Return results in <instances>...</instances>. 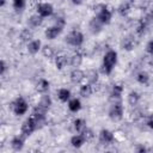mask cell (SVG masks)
<instances>
[{"label": "cell", "instance_id": "4", "mask_svg": "<svg viewBox=\"0 0 153 153\" xmlns=\"http://www.w3.org/2000/svg\"><path fill=\"white\" fill-rule=\"evenodd\" d=\"M11 109L14 112V115L17 116H22L24 114H26L27 109H29V104L25 100V98L23 97H18L16 100H13L11 103Z\"/></svg>", "mask_w": 153, "mask_h": 153}, {"label": "cell", "instance_id": "20", "mask_svg": "<svg viewBox=\"0 0 153 153\" xmlns=\"http://www.w3.org/2000/svg\"><path fill=\"white\" fill-rule=\"evenodd\" d=\"M57 98L62 102V103H66L71 99V91L66 87H62L57 91Z\"/></svg>", "mask_w": 153, "mask_h": 153}, {"label": "cell", "instance_id": "1", "mask_svg": "<svg viewBox=\"0 0 153 153\" xmlns=\"http://www.w3.org/2000/svg\"><path fill=\"white\" fill-rule=\"evenodd\" d=\"M117 63V53L112 49L108 50L103 57V62H102V72L106 75L111 74V72L114 71L115 66Z\"/></svg>", "mask_w": 153, "mask_h": 153}, {"label": "cell", "instance_id": "21", "mask_svg": "<svg viewBox=\"0 0 153 153\" xmlns=\"http://www.w3.org/2000/svg\"><path fill=\"white\" fill-rule=\"evenodd\" d=\"M68 109L72 112H78L81 109V102L78 98H71L68 100Z\"/></svg>", "mask_w": 153, "mask_h": 153}, {"label": "cell", "instance_id": "27", "mask_svg": "<svg viewBox=\"0 0 153 153\" xmlns=\"http://www.w3.org/2000/svg\"><path fill=\"white\" fill-rule=\"evenodd\" d=\"M139 102H140V94L136 91L129 92V94H128V103H129V105L136 106L139 104Z\"/></svg>", "mask_w": 153, "mask_h": 153}, {"label": "cell", "instance_id": "24", "mask_svg": "<svg viewBox=\"0 0 153 153\" xmlns=\"http://www.w3.org/2000/svg\"><path fill=\"white\" fill-rule=\"evenodd\" d=\"M81 63H82V56H81V54L76 53V54H74V55H72L69 57V65L72 67L78 68V67L81 66Z\"/></svg>", "mask_w": 153, "mask_h": 153}, {"label": "cell", "instance_id": "2", "mask_svg": "<svg viewBox=\"0 0 153 153\" xmlns=\"http://www.w3.org/2000/svg\"><path fill=\"white\" fill-rule=\"evenodd\" d=\"M94 12H96V18L103 24V25H106L111 22V18H112V12L108 8L106 5H97L94 6Z\"/></svg>", "mask_w": 153, "mask_h": 153}, {"label": "cell", "instance_id": "31", "mask_svg": "<svg viewBox=\"0 0 153 153\" xmlns=\"http://www.w3.org/2000/svg\"><path fill=\"white\" fill-rule=\"evenodd\" d=\"M42 54H43L44 57H47V59H51V57L54 56L55 51H54L53 47H50V45H44V47H42Z\"/></svg>", "mask_w": 153, "mask_h": 153}, {"label": "cell", "instance_id": "8", "mask_svg": "<svg viewBox=\"0 0 153 153\" xmlns=\"http://www.w3.org/2000/svg\"><path fill=\"white\" fill-rule=\"evenodd\" d=\"M114 140H115V136L112 131H110L109 129H102L99 131V142L102 145H110L114 142Z\"/></svg>", "mask_w": 153, "mask_h": 153}, {"label": "cell", "instance_id": "32", "mask_svg": "<svg viewBox=\"0 0 153 153\" xmlns=\"http://www.w3.org/2000/svg\"><path fill=\"white\" fill-rule=\"evenodd\" d=\"M12 5H13V8L16 11H23L25 8V0H12Z\"/></svg>", "mask_w": 153, "mask_h": 153}, {"label": "cell", "instance_id": "12", "mask_svg": "<svg viewBox=\"0 0 153 153\" xmlns=\"http://www.w3.org/2000/svg\"><path fill=\"white\" fill-rule=\"evenodd\" d=\"M135 44H136V42H135V38H134L133 35H127L123 38V41H122V48L124 50H127V51L133 50L134 47H135Z\"/></svg>", "mask_w": 153, "mask_h": 153}, {"label": "cell", "instance_id": "30", "mask_svg": "<svg viewBox=\"0 0 153 153\" xmlns=\"http://www.w3.org/2000/svg\"><path fill=\"white\" fill-rule=\"evenodd\" d=\"M117 11H118V13L121 14V16H127L129 12H130V4L128 2V1H124V2H122L120 6H118V8H117Z\"/></svg>", "mask_w": 153, "mask_h": 153}, {"label": "cell", "instance_id": "3", "mask_svg": "<svg viewBox=\"0 0 153 153\" xmlns=\"http://www.w3.org/2000/svg\"><path fill=\"white\" fill-rule=\"evenodd\" d=\"M66 43L72 45V47H75V48H79L84 43V35L81 31L79 30H72L65 38Z\"/></svg>", "mask_w": 153, "mask_h": 153}, {"label": "cell", "instance_id": "34", "mask_svg": "<svg viewBox=\"0 0 153 153\" xmlns=\"http://www.w3.org/2000/svg\"><path fill=\"white\" fill-rule=\"evenodd\" d=\"M7 71V63L5 60H1L0 61V75H4Z\"/></svg>", "mask_w": 153, "mask_h": 153}, {"label": "cell", "instance_id": "10", "mask_svg": "<svg viewBox=\"0 0 153 153\" xmlns=\"http://www.w3.org/2000/svg\"><path fill=\"white\" fill-rule=\"evenodd\" d=\"M25 135H16L12 137L11 140V147L14 149V151H22L23 147H24V143H25Z\"/></svg>", "mask_w": 153, "mask_h": 153}, {"label": "cell", "instance_id": "6", "mask_svg": "<svg viewBox=\"0 0 153 153\" xmlns=\"http://www.w3.org/2000/svg\"><path fill=\"white\" fill-rule=\"evenodd\" d=\"M36 129H38V124L32 116L26 118L22 124V134L25 136H30Z\"/></svg>", "mask_w": 153, "mask_h": 153}, {"label": "cell", "instance_id": "35", "mask_svg": "<svg viewBox=\"0 0 153 153\" xmlns=\"http://www.w3.org/2000/svg\"><path fill=\"white\" fill-rule=\"evenodd\" d=\"M146 51L151 55H153V39H151L147 44H146Z\"/></svg>", "mask_w": 153, "mask_h": 153}, {"label": "cell", "instance_id": "39", "mask_svg": "<svg viewBox=\"0 0 153 153\" xmlns=\"http://www.w3.org/2000/svg\"><path fill=\"white\" fill-rule=\"evenodd\" d=\"M6 5V0H0V7H4Z\"/></svg>", "mask_w": 153, "mask_h": 153}, {"label": "cell", "instance_id": "7", "mask_svg": "<svg viewBox=\"0 0 153 153\" xmlns=\"http://www.w3.org/2000/svg\"><path fill=\"white\" fill-rule=\"evenodd\" d=\"M36 11H37V13H38L41 17L47 18V17L53 16V13H54V7H53V5L49 4V2H41V4H38V5L36 6Z\"/></svg>", "mask_w": 153, "mask_h": 153}, {"label": "cell", "instance_id": "22", "mask_svg": "<svg viewBox=\"0 0 153 153\" xmlns=\"http://www.w3.org/2000/svg\"><path fill=\"white\" fill-rule=\"evenodd\" d=\"M73 127H74V129H75L76 133L81 134V133L87 128V126H86V121H85L84 118H76V120L73 122Z\"/></svg>", "mask_w": 153, "mask_h": 153}, {"label": "cell", "instance_id": "25", "mask_svg": "<svg viewBox=\"0 0 153 153\" xmlns=\"http://www.w3.org/2000/svg\"><path fill=\"white\" fill-rule=\"evenodd\" d=\"M68 62L69 61H68V59H67L66 55H57L55 57V66H56L57 69H63Z\"/></svg>", "mask_w": 153, "mask_h": 153}, {"label": "cell", "instance_id": "28", "mask_svg": "<svg viewBox=\"0 0 153 153\" xmlns=\"http://www.w3.org/2000/svg\"><path fill=\"white\" fill-rule=\"evenodd\" d=\"M37 104H38V105H41L42 108H44V109L49 110V108H50V106H51V104H53V100H51L50 96H48V94H43V96L41 97V99H39V102H38Z\"/></svg>", "mask_w": 153, "mask_h": 153}, {"label": "cell", "instance_id": "17", "mask_svg": "<svg viewBox=\"0 0 153 153\" xmlns=\"http://www.w3.org/2000/svg\"><path fill=\"white\" fill-rule=\"evenodd\" d=\"M50 87V84L47 79H39L37 82H36V91L39 92V93H45L48 92Z\"/></svg>", "mask_w": 153, "mask_h": 153}, {"label": "cell", "instance_id": "16", "mask_svg": "<svg viewBox=\"0 0 153 153\" xmlns=\"http://www.w3.org/2000/svg\"><path fill=\"white\" fill-rule=\"evenodd\" d=\"M102 27H103V24H102L96 17L91 19V22H90V24H88V29H90V31H91L93 35L99 33V32L102 31Z\"/></svg>", "mask_w": 153, "mask_h": 153}, {"label": "cell", "instance_id": "5", "mask_svg": "<svg viewBox=\"0 0 153 153\" xmlns=\"http://www.w3.org/2000/svg\"><path fill=\"white\" fill-rule=\"evenodd\" d=\"M123 112H124V108H123L122 103L120 100H115L111 104V106L109 108L108 115L112 121H120L123 117Z\"/></svg>", "mask_w": 153, "mask_h": 153}, {"label": "cell", "instance_id": "37", "mask_svg": "<svg viewBox=\"0 0 153 153\" xmlns=\"http://www.w3.org/2000/svg\"><path fill=\"white\" fill-rule=\"evenodd\" d=\"M136 151H137V152H140V153H143V152H146L147 149H146L143 146H141V145H140V146H137V147H136Z\"/></svg>", "mask_w": 153, "mask_h": 153}, {"label": "cell", "instance_id": "38", "mask_svg": "<svg viewBox=\"0 0 153 153\" xmlns=\"http://www.w3.org/2000/svg\"><path fill=\"white\" fill-rule=\"evenodd\" d=\"M73 5H81L84 2V0H71Z\"/></svg>", "mask_w": 153, "mask_h": 153}, {"label": "cell", "instance_id": "9", "mask_svg": "<svg viewBox=\"0 0 153 153\" xmlns=\"http://www.w3.org/2000/svg\"><path fill=\"white\" fill-rule=\"evenodd\" d=\"M62 30H63V27H61V26L54 24L53 26H49V27L45 29L44 35H45V37H47L48 39H54V38H56V37L62 32Z\"/></svg>", "mask_w": 153, "mask_h": 153}, {"label": "cell", "instance_id": "36", "mask_svg": "<svg viewBox=\"0 0 153 153\" xmlns=\"http://www.w3.org/2000/svg\"><path fill=\"white\" fill-rule=\"evenodd\" d=\"M147 126H148L151 129H153V115H151V116L148 117V120H147Z\"/></svg>", "mask_w": 153, "mask_h": 153}, {"label": "cell", "instance_id": "23", "mask_svg": "<svg viewBox=\"0 0 153 153\" xmlns=\"http://www.w3.org/2000/svg\"><path fill=\"white\" fill-rule=\"evenodd\" d=\"M29 25L30 26H32V27H37V26H39V25H42V23H43V17H41L38 13H36V14H32L30 18H29Z\"/></svg>", "mask_w": 153, "mask_h": 153}, {"label": "cell", "instance_id": "13", "mask_svg": "<svg viewBox=\"0 0 153 153\" xmlns=\"http://www.w3.org/2000/svg\"><path fill=\"white\" fill-rule=\"evenodd\" d=\"M122 93H123V86L121 84H115L112 86V88H111V92H110V99L120 100Z\"/></svg>", "mask_w": 153, "mask_h": 153}, {"label": "cell", "instance_id": "15", "mask_svg": "<svg viewBox=\"0 0 153 153\" xmlns=\"http://www.w3.org/2000/svg\"><path fill=\"white\" fill-rule=\"evenodd\" d=\"M86 142V139L84 137V135L82 134H75V135H73L72 137H71V145L74 147V148H80L84 143Z\"/></svg>", "mask_w": 153, "mask_h": 153}, {"label": "cell", "instance_id": "29", "mask_svg": "<svg viewBox=\"0 0 153 153\" xmlns=\"http://www.w3.org/2000/svg\"><path fill=\"white\" fill-rule=\"evenodd\" d=\"M19 37H20V39H22L23 42H27V43H29L30 41H32L33 33H32V31L29 30V29H23V30L20 31Z\"/></svg>", "mask_w": 153, "mask_h": 153}, {"label": "cell", "instance_id": "19", "mask_svg": "<svg viewBox=\"0 0 153 153\" xmlns=\"http://www.w3.org/2000/svg\"><path fill=\"white\" fill-rule=\"evenodd\" d=\"M149 79H151L149 78V74L147 72H145V71H141V72H139L136 74V81L139 84H141V85L147 86L149 84Z\"/></svg>", "mask_w": 153, "mask_h": 153}, {"label": "cell", "instance_id": "14", "mask_svg": "<svg viewBox=\"0 0 153 153\" xmlns=\"http://www.w3.org/2000/svg\"><path fill=\"white\" fill-rule=\"evenodd\" d=\"M42 49V43L39 39H32L27 43V51L30 54H37L39 50Z\"/></svg>", "mask_w": 153, "mask_h": 153}, {"label": "cell", "instance_id": "26", "mask_svg": "<svg viewBox=\"0 0 153 153\" xmlns=\"http://www.w3.org/2000/svg\"><path fill=\"white\" fill-rule=\"evenodd\" d=\"M85 76H86L88 84H91V85H93V84H96L98 81V72L96 69H88L85 73Z\"/></svg>", "mask_w": 153, "mask_h": 153}, {"label": "cell", "instance_id": "11", "mask_svg": "<svg viewBox=\"0 0 153 153\" xmlns=\"http://www.w3.org/2000/svg\"><path fill=\"white\" fill-rule=\"evenodd\" d=\"M69 78H71V81L73 84H80L86 76H85V72L79 69V68H74L71 74H69Z\"/></svg>", "mask_w": 153, "mask_h": 153}, {"label": "cell", "instance_id": "33", "mask_svg": "<svg viewBox=\"0 0 153 153\" xmlns=\"http://www.w3.org/2000/svg\"><path fill=\"white\" fill-rule=\"evenodd\" d=\"M82 135H84V137L86 139V141H88V140H91V139H93V136H94V134H93V131L90 129V128H86L82 133H81Z\"/></svg>", "mask_w": 153, "mask_h": 153}, {"label": "cell", "instance_id": "18", "mask_svg": "<svg viewBox=\"0 0 153 153\" xmlns=\"http://www.w3.org/2000/svg\"><path fill=\"white\" fill-rule=\"evenodd\" d=\"M79 93H80L81 97H84V98H88V97L93 93V87H92V85L88 84V82H87V84H82V85L80 86Z\"/></svg>", "mask_w": 153, "mask_h": 153}]
</instances>
